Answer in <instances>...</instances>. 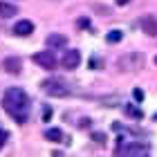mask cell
<instances>
[{"instance_id":"cell-1","label":"cell","mask_w":157,"mask_h":157,"mask_svg":"<svg viewBox=\"0 0 157 157\" xmlns=\"http://www.w3.org/2000/svg\"><path fill=\"white\" fill-rule=\"evenodd\" d=\"M2 108L16 124H25L29 117V97L23 88H9L2 97Z\"/></svg>"},{"instance_id":"cell-21","label":"cell","mask_w":157,"mask_h":157,"mask_svg":"<svg viewBox=\"0 0 157 157\" xmlns=\"http://www.w3.org/2000/svg\"><path fill=\"white\" fill-rule=\"evenodd\" d=\"M155 65H157V56H155Z\"/></svg>"},{"instance_id":"cell-19","label":"cell","mask_w":157,"mask_h":157,"mask_svg":"<svg viewBox=\"0 0 157 157\" xmlns=\"http://www.w3.org/2000/svg\"><path fill=\"white\" fill-rule=\"evenodd\" d=\"M5 139H7V132H2V130H0V148H2V144H5Z\"/></svg>"},{"instance_id":"cell-4","label":"cell","mask_w":157,"mask_h":157,"mask_svg":"<svg viewBox=\"0 0 157 157\" xmlns=\"http://www.w3.org/2000/svg\"><path fill=\"white\" fill-rule=\"evenodd\" d=\"M151 148L148 146H141V144H128V146H121L117 148V155H148Z\"/></svg>"},{"instance_id":"cell-13","label":"cell","mask_w":157,"mask_h":157,"mask_svg":"<svg viewBox=\"0 0 157 157\" xmlns=\"http://www.w3.org/2000/svg\"><path fill=\"white\" fill-rule=\"evenodd\" d=\"M121 38H124V32L121 29H110L108 34H105V40L108 43H119Z\"/></svg>"},{"instance_id":"cell-8","label":"cell","mask_w":157,"mask_h":157,"mask_svg":"<svg viewBox=\"0 0 157 157\" xmlns=\"http://www.w3.org/2000/svg\"><path fill=\"white\" fill-rule=\"evenodd\" d=\"M144 63V59H141L139 54H132V56H126V59L119 61V65L124 70H130V72H135V70H139V65Z\"/></svg>"},{"instance_id":"cell-3","label":"cell","mask_w":157,"mask_h":157,"mask_svg":"<svg viewBox=\"0 0 157 157\" xmlns=\"http://www.w3.org/2000/svg\"><path fill=\"white\" fill-rule=\"evenodd\" d=\"M32 61L36 63V65H40L43 70H54L56 65H59L54 52H36V54L32 56Z\"/></svg>"},{"instance_id":"cell-16","label":"cell","mask_w":157,"mask_h":157,"mask_svg":"<svg viewBox=\"0 0 157 157\" xmlns=\"http://www.w3.org/2000/svg\"><path fill=\"white\" fill-rule=\"evenodd\" d=\"M92 139H94L99 146H103V144H105V135H103V132H94V135H92Z\"/></svg>"},{"instance_id":"cell-5","label":"cell","mask_w":157,"mask_h":157,"mask_svg":"<svg viewBox=\"0 0 157 157\" xmlns=\"http://www.w3.org/2000/svg\"><path fill=\"white\" fill-rule=\"evenodd\" d=\"M78 63H81V54H78V49H70V52H65V56H63L61 65L65 70H76Z\"/></svg>"},{"instance_id":"cell-18","label":"cell","mask_w":157,"mask_h":157,"mask_svg":"<svg viewBox=\"0 0 157 157\" xmlns=\"http://www.w3.org/2000/svg\"><path fill=\"white\" fill-rule=\"evenodd\" d=\"M132 97H135V101H144V90L135 88V90H132Z\"/></svg>"},{"instance_id":"cell-20","label":"cell","mask_w":157,"mask_h":157,"mask_svg":"<svg viewBox=\"0 0 157 157\" xmlns=\"http://www.w3.org/2000/svg\"><path fill=\"white\" fill-rule=\"evenodd\" d=\"M130 0H117V5H128Z\"/></svg>"},{"instance_id":"cell-14","label":"cell","mask_w":157,"mask_h":157,"mask_svg":"<svg viewBox=\"0 0 157 157\" xmlns=\"http://www.w3.org/2000/svg\"><path fill=\"white\" fill-rule=\"evenodd\" d=\"M126 115L132 117V119H141V117H144V112H141L137 105H126Z\"/></svg>"},{"instance_id":"cell-6","label":"cell","mask_w":157,"mask_h":157,"mask_svg":"<svg viewBox=\"0 0 157 157\" xmlns=\"http://www.w3.org/2000/svg\"><path fill=\"white\" fill-rule=\"evenodd\" d=\"M139 27L146 36H157V18L155 16H141Z\"/></svg>"},{"instance_id":"cell-15","label":"cell","mask_w":157,"mask_h":157,"mask_svg":"<svg viewBox=\"0 0 157 157\" xmlns=\"http://www.w3.org/2000/svg\"><path fill=\"white\" fill-rule=\"evenodd\" d=\"M76 27H78V29H90V27H92V20H90L88 16H83V18L76 20Z\"/></svg>"},{"instance_id":"cell-10","label":"cell","mask_w":157,"mask_h":157,"mask_svg":"<svg viewBox=\"0 0 157 157\" xmlns=\"http://www.w3.org/2000/svg\"><path fill=\"white\" fill-rule=\"evenodd\" d=\"M45 43H47V47L56 49V47H65L67 45V38L63 36V34H49V36L45 38Z\"/></svg>"},{"instance_id":"cell-9","label":"cell","mask_w":157,"mask_h":157,"mask_svg":"<svg viewBox=\"0 0 157 157\" xmlns=\"http://www.w3.org/2000/svg\"><path fill=\"white\" fill-rule=\"evenodd\" d=\"M32 32H34V23L27 20V18L18 20V23L13 25V34H16V36H29Z\"/></svg>"},{"instance_id":"cell-7","label":"cell","mask_w":157,"mask_h":157,"mask_svg":"<svg viewBox=\"0 0 157 157\" xmlns=\"http://www.w3.org/2000/svg\"><path fill=\"white\" fill-rule=\"evenodd\" d=\"M2 70L7 74H20V70H23V63H20L18 56H7L2 61Z\"/></svg>"},{"instance_id":"cell-12","label":"cell","mask_w":157,"mask_h":157,"mask_svg":"<svg viewBox=\"0 0 157 157\" xmlns=\"http://www.w3.org/2000/svg\"><path fill=\"white\" fill-rule=\"evenodd\" d=\"M16 5H9V2H5V0H0V18H11V16H16Z\"/></svg>"},{"instance_id":"cell-2","label":"cell","mask_w":157,"mask_h":157,"mask_svg":"<svg viewBox=\"0 0 157 157\" xmlns=\"http://www.w3.org/2000/svg\"><path fill=\"white\" fill-rule=\"evenodd\" d=\"M40 88H43V92H45V94H49V97H59V99L70 94V85L63 81V78H56V76L45 78V81L40 83Z\"/></svg>"},{"instance_id":"cell-17","label":"cell","mask_w":157,"mask_h":157,"mask_svg":"<svg viewBox=\"0 0 157 157\" xmlns=\"http://www.w3.org/2000/svg\"><path fill=\"white\" fill-rule=\"evenodd\" d=\"M52 115H54V110L49 108V105H45V108H43V121H49V119H52Z\"/></svg>"},{"instance_id":"cell-11","label":"cell","mask_w":157,"mask_h":157,"mask_svg":"<svg viewBox=\"0 0 157 157\" xmlns=\"http://www.w3.org/2000/svg\"><path fill=\"white\" fill-rule=\"evenodd\" d=\"M45 139L56 141V144H65V135H63V130H59V128H47L45 130Z\"/></svg>"}]
</instances>
